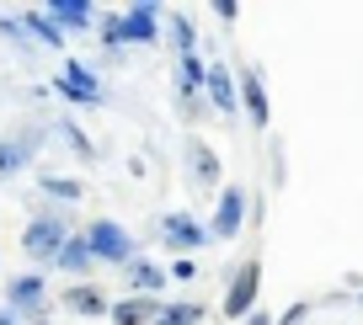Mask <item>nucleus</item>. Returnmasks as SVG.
<instances>
[{
	"label": "nucleus",
	"instance_id": "nucleus-1",
	"mask_svg": "<svg viewBox=\"0 0 363 325\" xmlns=\"http://www.w3.org/2000/svg\"><path fill=\"white\" fill-rule=\"evenodd\" d=\"M86 246H91V256L96 261H113V267H128V261L139 256V240H134V229L128 224H118V219H91L86 229Z\"/></svg>",
	"mask_w": 363,
	"mask_h": 325
},
{
	"label": "nucleus",
	"instance_id": "nucleus-2",
	"mask_svg": "<svg viewBox=\"0 0 363 325\" xmlns=\"http://www.w3.org/2000/svg\"><path fill=\"white\" fill-rule=\"evenodd\" d=\"M0 309H11L16 320H48L54 299H48V278L43 272H22V278H6V299Z\"/></svg>",
	"mask_w": 363,
	"mask_h": 325
},
{
	"label": "nucleus",
	"instance_id": "nucleus-3",
	"mask_svg": "<svg viewBox=\"0 0 363 325\" xmlns=\"http://www.w3.org/2000/svg\"><path fill=\"white\" fill-rule=\"evenodd\" d=\"M262 299V256H246L235 272H230V288L219 293V314L225 320H246Z\"/></svg>",
	"mask_w": 363,
	"mask_h": 325
},
{
	"label": "nucleus",
	"instance_id": "nucleus-4",
	"mask_svg": "<svg viewBox=\"0 0 363 325\" xmlns=\"http://www.w3.org/2000/svg\"><path fill=\"white\" fill-rule=\"evenodd\" d=\"M69 240V224H65V213H38L33 224L22 229V251H27V261L33 267H54V256H59V246Z\"/></svg>",
	"mask_w": 363,
	"mask_h": 325
},
{
	"label": "nucleus",
	"instance_id": "nucleus-5",
	"mask_svg": "<svg viewBox=\"0 0 363 325\" xmlns=\"http://www.w3.org/2000/svg\"><path fill=\"white\" fill-rule=\"evenodd\" d=\"M160 240H166L171 256H193V251L214 246V240H208V224L198 213H187V208H171L166 219H160Z\"/></svg>",
	"mask_w": 363,
	"mask_h": 325
},
{
	"label": "nucleus",
	"instance_id": "nucleus-6",
	"mask_svg": "<svg viewBox=\"0 0 363 325\" xmlns=\"http://www.w3.org/2000/svg\"><path fill=\"white\" fill-rule=\"evenodd\" d=\"M113 33H118V43H139V48L160 43V6L155 0H134L128 11L113 16Z\"/></svg>",
	"mask_w": 363,
	"mask_h": 325
},
{
	"label": "nucleus",
	"instance_id": "nucleus-7",
	"mask_svg": "<svg viewBox=\"0 0 363 325\" xmlns=\"http://www.w3.org/2000/svg\"><path fill=\"white\" fill-rule=\"evenodd\" d=\"M54 91L69 96L75 107H96V101H102V80H96V69H91L86 59H69V64L54 75Z\"/></svg>",
	"mask_w": 363,
	"mask_h": 325
},
{
	"label": "nucleus",
	"instance_id": "nucleus-8",
	"mask_svg": "<svg viewBox=\"0 0 363 325\" xmlns=\"http://www.w3.org/2000/svg\"><path fill=\"white\" fill-rule=\"evenodd\" d=\"M246 187H219V203H214V219H208V240H235L240 224H246Z\"/></svg>",
	"mask_w": 363,
	"mask_h": 325
},
{
	"label": "nucleus",
	"instance_id": "nucleus-9",
	"mask_svg": "<svg viewBox=\"0 0 363 325\" xmlns=\"http://www.w3.org/2000/svg\"><path fill=\"white\" fill-rule=\"evenodd\" d=\"M235 96H240V113L251 118V128H267L272 123V101H267V86H262V69H235Z\"/></svg>",
	"mask_w": 363,
	"mask_h": 325
},
{
	"label": "nucleus",
	"instance_id": "nucleus-10",
	"mask_svg": "<svg viewBox=\"0 0 363 325\" xmlns=\"http://www.w3.org/2000/svg\"><path fill=\"white\" fill-rule=\"evenodd\" d=\"M182 166H187L193 187H219V149L208 139H198V134L182 139Z\"/></svg>",
	"mask_w": 363,
	"mask_h": 325
},
{
	"label": "nucleus",
	"instance_id": "nucleus-11",
	"mask_svg": "<svg viewBox=\"0 0 363 325\" xmlns=\"http://www.w3.org/2000/svg\"><path fill=\"white\" fill-rule=\"evenodd\" d=\"M203 96H208V107L214 113H240V96H235V69L225 64V59H214V64L203 69Z\"/></svg>",
	"mask_w": 363,
	"mask_h": 325
},
{
	"label": "nucleus",
	"instance_id": "nucleus-12",
	"mask_svg": "<svg viewBox=\"0 0 363 325\" xmlns=\"http://www.w3.org/2000/svg\"><path fill=\"white\" fill-rule=\"evenodd\" d=\"M43 16L69 38V33H91V22H96V6H91V0H48Z\"/></svg>",
	"mask_w": 363,
	"mask_h": 325
},
{
	"label": "nucleus",
	"instance_id": "nucleus-13",
	"mask_svg": "<svg viewBox=\"0 0 363 325\" xmlns=\"http://www.w3.org/2000/svg\"><path fill=\"white\" fill-rule=\"evenodd\" d=\"M123 278H128V293H145V299H160V293H166V283H171L166 267H160V261H150L145 251L123 267Z\"/></svg>",
	"mask_w": 363,
	"mask_h": 325
},
{
	"label": "nucleus",
	"instance_id": "nucleus-14",
	"mask_svg": "<svg viewBox=\"0 0 363 325\" xmlns=\"http://www.w3.org/2000/svg\"><path fill=\"white\" fill-rule=\"evenodd\" d=\"M59 309H69V314H86V320H96V314H107L113 309V299H107L96 283H69L65 293H59Z\"/></svg>",
	"mask_w": 363,
	"mask_h": 325
},
{
	"label": "nucleus",
	"instance_id": "nucleus-15",
	"mask_svg": "<svg viewBox=\"0 0 363 325\" xmlns=\"http://www.w3.org/2000/svg\"><path fill=\"white\" fill-rule=\"evenodd\" d=\"M160 304H166V299H145V293H128V299H113L107 320H113V325H155Z\"/></svg>",
	"mask_w": 363,
	"mask_h": 325
},
{
	"label": "nucleus",
	"instance_id": "nucleus-16",
	"mask_svg": "<svg viewBox=\"0 0 363 325\" xmlns=\"http://www.w3.org/2000/svg\"><path fill=\"white\" fill-rule=\"evenodd\" d=\"M91 267H96V256H91L86 235H69L54 256V272H65V278H91Z\"/></svg>",
	"mask_w": 363,
	"mask_h": 325
},
{
	"label": "nucleus",
	"instance_id": "nucleus-17",
	"mask_svg": "<svg viewBox=\"0 0 363 325\" xmlns=\"http://www.w3.org/2000/svg\"><path fill=\"white\" fill-rule=\"evenodd\" d=\"M203 59L198 54H182L177 59V96H203Z\"/></svg>",
	"mask_w": 363,
	"mask_h": 325
},
{
	"label": "nucleus",
	"instance_id": "nucleus-18",
	"mask_svg": "<svg viewBox=\"0 0 363 325\" xmlns=\"http://www.w3.org/2000/svg\"><path fill=\"white\" fill-rule=\"evenodd\" d=\"M38 181H43V192H48V198H59V203H80V198H86V181H80V176H59V171H38Z\"/></svg>",
	"mask_w": 363,
	"mask_h": 325
},
{
	"label": "nucleus",
	"instance_id": "nucleus-19",
	"mask_svg": "<svg viewBox=\"0 0 363 325\" xmlns=\"http://www.w3.org/2000/svg\"><path fill=\"white\" fill-rule=\"evenodd\" d=\"M22 27H27V38H33L38 48H54V54L65 48V33H59V27L48 22L43 11H27V16H22Z\"/></svg>",
	"mask_w": 363,
	"mask_h": 325
},
{
	"label": "nucleus",
	"instance_id": "nucleus-20",
	"mask_svg": "<svg viewBox=\"0 0 363 325\" xmlns=\"http://www.w3.org/2000/svg\"><path fill=\"white\" fill-rule=\"evenodd\" d=\"M203 314H208L203 304H193V299H171V304H160L155 325H198Z\"/></svg>",
	"mask_w": 363,
	"mask_h": 325
},
{
	"label": "nucleus",
	"instance_id": "nucleus-21",
	"mask_svg": "<svg viewBox=\"0 0 363 325\" xmlns=\"http://www.w3.org/2000/svg\"><path fill=\"white\" fill-rule=\"evenodd\" d=\"M160 38H171L177 59L182 54H198V27H193V16H182V11H177V22H171V27H160Z\"/></svg>",
	"mask_w": 363,
	"mask_h": 325
},
{
	"label": "nucleus",
	"instance_id": "nucleus-22",
	"mask_svg": "<svg viewBox=\"0 0 363 325\" xmlns=\"http://www.w3.org/2000/svg\"><path fill=\"white\" fill-rule=\"evenodd\" d=\"M27 166H33V155H27L16 139H0V181L16 176V171H27Z\"/></svg>",
	"mask_w": 363,
	"mask_h": 325
},
{
	"label": "nucleus",
	"instance_id": "nucleus-23",
	"mask_svg": "<svg viewBox=\"0 0 363 325\" xmlns=\"http://www.w3.org/2000/svg\"><path fill=\"white\" fill-rule=\"evenodd\" d=\"M0 38H6V43H16V48H38L33 38H27L22 16H0Z\"/></svg>",
	"mask_w": 363,
	"mask_h": 325
},
{
	"label": "nucleus",
	"instance_id": "nucleus-24",
	"mask_svg": "<svg viewBox=\"0 0 363 325\" xmlns=\"http://www.w3.org/2000/svg\"><path fill=\"white\" fill-rule=\"evenodd\" d=\"M59 134H65V139H69V149H75V155H80V160H96V149H91V139H86V134H80V128H75V123H69V118H65V123H59Z\"/></svg>",
	"mask_w": 363,
	"mask_h": 325
},
{
	"label": "nucleus",
	"instance_id": "nucleus-25",
	"mask_svg": "<svg viewBox=\"0 0 363 325\" xmlns=\"http://www.w3.org/2000/svg\"><path fill=\"white\" fill-rule=\"evenodd\" d=\"M310 309H315L310 299H294L284 314H272V325H305V320H310Z\"/></svg>",
	"mask_w": 363,
	"mask_h": 325
},
{
	"label": "nucleus",
	"instance_id": "nucleus-26",
	"mask_svg": "<svg viewBox=\"0 0 363 325\" xmlns=\"http://www.w3.org/2000/svg\"><path fill=\"white\" fill-rule=\"evenodd\" d=\"M193 272H198V267H193V256H177V261H171V272H166V278H171V283H187Z\"/></svg>",
	"mask_w": 363,
	"mask_h": 325
},
{
	"label": "nucleus",
	"instance_id": "nucleus-27",
	"mask_svg": "<svg viewBox=\"0 0 363 325\" xmlns=\"http://www.w3.org/2000/svg\"><path fill=\"white\" fill-rule=\"evenodd\" d=\"M214 16H219V22H240V6H235V0H214Z\"/></svg>",
	"mask_w": 363,
	"mask_h": 325
},
{
	"label": "nucleus",
	"instance_id": "nucleus-28",
	"mask_svg": "<svg viewBox=\"0 0 363 325\" xmlns=\"http://www.w3.org/2000/svg\"><path fill=\"white\" fill-rule=\"evenodd\" d=\"M240 325H272V314H267V309H251V314H246Z\"/></svg>",
	"mask_w": 363,
	"mask_h": 325
},
{
	"label": "nucleus",
	"instance_id": "nucleus-29",
	"mask_svg": "<svg viewBox=\"0 0 363 325\" xmlns=\"http://www.w3.org/2000/svg\"><path fill=\"white\" fill-rule=\"evenodd\" d=\"M0 325H22V320H16V314H11V309H0Z\"/></svg>",
	"mask_w": 363,
	"mask_h": 325
},
{
	"label": "nucleus",
	"instance_id": "nucleus-30",
	"mask_svg": "<svg viewBox=\"0 0 363 325\" xmlns=\"http://www.w3.org/2000/svg\"><path fill=\"white\" fill-rule=\"evenodd\" d=\"M33 325H54V320H33Z\"/></svg>",
	"mask_w": 363,
	"mask_h": 325
},
{
	"label": "nucleus",
	"instance_id": "nucleus-31",
	"mask_svg": "<svg viewBox=\"0 0 363 325\" xmlns=\"http://www.w3.org/2000/svg\"><path fill=\"white\" fill-rule=\"evenodd\" d=\"M358 299H363V293H358Z\"/></svg>",
	"mask_w": 363,
	"mask_h": 325
}]
</instances>
